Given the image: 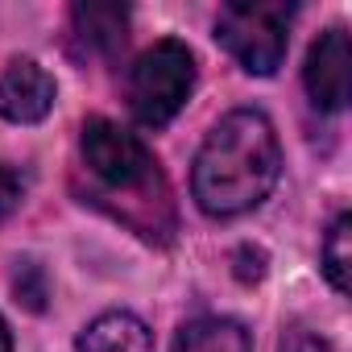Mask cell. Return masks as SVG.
<instances>
[{"label":"cell","mask_w":352,"mask_h":352,"mask_svg":"<svg viewBox=\"0 0 352 352\" xmlns=\"http://www.w3.org/2000/svg\"><path fill=\"white\" fill-rule=\"evenodd\" d=\"M278 174H282V149L274 124L253 108H236L208 133L195 157L191 187L208 216L228 220L257 208L274 191Z\"/></svg>","instance_id":"obj_1"},{"label":"cell","mask_w":352,"mask_h":352,"mask_svg":"<svg viewBox=\"0 0 352 352\" xmlns=\"http://www.w3.org/2000/svg\"><path fill=\"white\" fill-rule=\"evenodd\" d=\"M0 352H13V340H9V327H5V319H0Z\"/></svg>","instance_id":"obj_15"},{"label":"cell","mask_w":352,"mask_h":352,"mask_svg":"<svg viewBox=\"0 0 352 352\" xmlns=\"http://www.w3.org/2000/svg\"><path fill=\"white\" fill-rule=\"evenodd\" d=\"M290 17L294 5H282V0H236L220 9L216 38L249 75H274L286 58Z\"/></svg>","instance_id":"obj_2"},{"label":"cell","mask_w":352,"mask_h":352,"mask_svg":"<svg viewBox=\"0 0 352 352\" xmlns=\"http://www.w3.org/2000/svg\"><path fill=\"white\" fill-rule=\"evenodd\" d=\"M79 352H153L149 327L129 311H108L79 336Z\"/></svg>","instance_id":"obj_7"},{"label":"cell","mask_w":352,"mask_h":352,"mask_svg":"<svg viewBox=\"0 0 352 352\" xmlns=\"http://www.w3.org/2000/svg\"><path fill=\"white\" fill-rule=\"evenodd\" d=\"M21 195H25V179H21L13 166L0 162V220H9V216L17 212Z\"/></svg>","instance_id":"obj_12"},{"label":"cell","mask_w":352,"mask_h":352,"mask_svg":"<svg viewBox=\"0 0 352 352\" xmlns=\"http://www.w3.org/2000/svg\"><path fill=\"white\" fill-rule=\"evenodd\" d=\"M83 162L100 183H108L116 191H133L153 179L149 149L133 133H124L120 124H112L104 116H91L83 124Z\"/></svg>","instance_id":"obj_4"},{"label":"cell","mask_w":352,"mask_h":352,"mask_svg":"<svg viewBox=\"0 0 352 352\" xmlns=\"http://www.w3.org/2000/svg\"><path fill=\"white\" fill-rule=\"evenodd\" d=\"M323 274L327 282L348 294V278H352V216H336L327 241H323Z\"/></svg>","instance_id":"obj_10"},{"label":"cell","mask_w":352,"mask_h":352,"mask_svg":"<svg viewBox=\"0 0 352 352\" xmlns=\"http://www.w3.org/2000/svg\"><path fill=\"white\" fill-rule=\"evenodd\" d=\"M261 274H265V253L261 249H249V245L236 249V278L241 282H257Z\"/></svg>","instance_id":"obj_14"},{"label":"cell","mask_w":352,"mask_h":352,"mask_svg":"<svg viewBox=\"0 0 352 352\" xmlns=\"http://www.w3.org/2000/svg\"><path fill=\"white\" fill-rule=\"evenodd\" d=\"M174 352H253V340L232 319H195L179 331Z\"/></svg>","instance_id":"obj_8"},{"label":"cell","mask_w":352,"mask_h":352,"mask_svg":"<svg viewBox=\"0 0 352 352\" xmlns=\"http://www.w3.org/2000/svg\"><path fill=\"white\" fill-rule=\"evenodd\" d=\"M13 286H17V302H25L30 311H42V307H46V274H42L34 261L17 270V282H13Z\"/></svg>","instance_id":"obj_11"},{"label":"cell","mask_w":352,"mask_h":352,"mask_svg":"<svg viewBox=\"0 0 352 352\" xmlns=\"http://www.w3.org/2000/svg\"><path fill=\"white\" fill-rule=\"evenodd\" d=\"M75 30L83 34L87 46L112 54V50L124 46L129 9H124V5H75Z\"/></svg>","instance_id":"obj_9"},{"label":"cell","mask_w":352,"mask_h":352,"mask_svg":"<svg viewBox=\"0 0 352 352\" xmlns=\"http://www.w3.org/2000/svg\"><path fill=\"white\" fill-rule=\"evenodd\" d=\"M282 352H331V344H327L323 336L307 331V327H294V331H286Z\"/></svg>","instance_id":"obj_13"},{"label":"cell","mask_w":352,"mask_h":352,"mask_svg":"<svg viewBox=\"0 0 352 352\" xmlns=\"http://www.w3.org/2000/svg\"><path fill=\"white\" fill-rule=\"evenodd\" d=\"M195 87V58L183 42H157L149 46L137 63H133V75H129V104H133V116L145 124V129H162L179 116V108L187 104Z\"/></svg>","instance_id":"obj_3"},{"label":"cell","mask_w":352,"mask_h":352,"mask_svg":"<svg viewBox=\"0 0 352 352\" xmlns=\"http://www.w3.org/2000/svg\"><path fill=\"white\" fill-rule=\"evenodd\" d=\"M348 63L352 58H348V34L344 30H327L311 46L302 79H307V96L315 108L340 112L348 104Z\"/></svg>","instance_id":"obj_5"},{"label":"cell","mask_w":352,"mask_h":352,"mask_svg":"<svg viewBox=\"0 0 352 352\" xmlns=\"http://www.w3.org/2000/svg\"><path fill=\"white\" fill-rule=\"evenodd\" d=\"M50 108H54V79L30 58L9 63V71L0 75V116L17 124H34Z\"/></svg>","instance_id":"obj_6"}]
</instances>
